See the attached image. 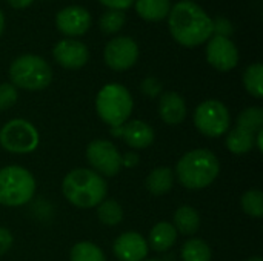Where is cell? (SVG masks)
<instances>
[{
  "mask_svg": "<svg viewBox=\"0 0 263 261\" xmlns=\"http://www.w3.org/2000/svg\"><path fill=\"white\" fill-rule=\"evenodd\" d=\"M62 192L71 205L82 209H89L103 202L108 186L103 177L92 169L79 168L66 174L62 183Z\"/></svg>",
  "mask_w": 263,
  "mask_h": 261,
  "instance_id": "7a4b0ae2",
  "label": "cell"
},
{
  "mask_svg": "<svg viewBox=\"0 0 263 261\" xmlns=\"http://www.w3.org/2000/svg\"><path fill=\"white\" fill-rule=\"evenodd\" d=\"M114 255L120 261H145L148 242L137 232H125L114 242Z\"/></svg>",
  "mask_w": 263,
  "mask_h": 261,
  "instance_id": "9a60e30c",
  "label": "cell"
},
{
  "mask_svg": "<svg viewBox=\"0 0 263 261\" xmlns=\"http://www.w3.org/2000/svg\"><path fill=\"white\" fill-rule=\"evenodd\" d=\"M140 89L142 92L149 97V98H156L159 95H162V91H163V85L162 82L157 78V77H146L142 85H140Z\"/></svg>",
  "mask_w": 263,
  "mask_h": 261,
  "instance_id": "f546056e",
  "label": "cell"
},
{
  "mask_svg": "<svg viewBox=\"0 0 263 261\" xmlns=\"http://www.w3.org/2000/svg\"><path fill=\"white\" fill-rule=\"evenodd\" d=\"M86 160L99 175L114 177L122 169V155L108 140H94L86 148Z\"/></svg>",
  "mask_w": 263,
  "mask_h": 261,
  "instance_id": "9c48e42d",
  "label": "cell"
},
{
  "mask_svg": "<svg viewBox=\"0 0 263 261\" xmlns=\"http://www.w3.org/2000/svg\"><path fill=\"white\" fill-rule=\"evenodd\" d=\"M3 31H5V14H3L2 9H0V37H2Z\"/></svg>",
  "mask_w": 263,
  "mask_h": 261,
  "instance_id": "8d00e7d4",
  "label": "cell"
},
{
  "mask_svg": "<svg viewBox=\"0 0 263 261\" xmlns=\"http://www.w3.org/2000/svg\"><path fill=\"white\" fill-rule=\"evenodd\" d=\"M242 209L247 215L260 218L263 215V194L259 189H250L242 195Z\"/></svg>",
  "mask_w": 263,
  "mask_h": 261,
  "instance_id": "83f0119b",
  "label": "cell"
},
{
  "mask_svg": "<svg viewBox=\"0 0 263 261\" xmlns=\"http://www.w3.org/2000/svg\"><path fill=\"white\" fill-rule=\"evenodd\" d=\"M243 86L256 98L263 97V65L253 63L243 72Z\"/></svg>",
  "mask_w": 263,
  "mask_h": 261,
  "instance_id": "7402d4cb",
  "label": "cell"
},
{
  "mask_svg": "<svg viewBox=\"0 0 263 261\" xmlns=\"http://www.w3.org/2000/svg\"><path fill=\"white\" fill-rule=\"evenodd\" d=\"M133 106L134 102L131 92L120 83L105 85L96 97V111L111 128H117L128 122Z\"/></svg>",
  "mask_w": 263,
  "mask_h": 261,
  "instance_id": "5b68a950",
  "label": "cell"
},
{
  "mask_svg": "<svg viewBox=\"0 0 263 261\" xmlns=\"http://www.w3.org/2000/svg\"><path fill=\"white\" fill-rule=\"evenodd\" d=\"M9 78L15 88L25 91H40L52 82V69L49 63L35 54H23L12 60L9 66Z\"/></svg>",
  "mask_w": 263,
  "mask_h": 261,
  "instance_id": "277c9868",
  "label": "cell"
},
{
  "mask_svg": "<svg viewBox=\"0 0 263 261\" xmlns=\"http://www.w3.org/2000/svg\"><path fill=\"white\" fill-rule=\"evenodd\" d=\"M17 98H18V92L12 83H0V111L14 106Z\"/></svg>",
  "mask_w": 263,
  "mask_h": 261,
  "instance_id": "f1b7e54d",
  "label": "cell"
},
{
  "mask_svg": "<svg viewBox=\"0 0 263 261\" xmlns=\"http://www.w3.org/2000/svg\"><path fill=\"white\" fill-rule=\"evenodd\" d=\"M139 162H140V158H139L137 152L129 151L125 155H122V166H125V168H136L139 165Z\"/></svg>",
  "mask_w": 263,
  "mask_h": 261,
  "instance_id": "836d02e7",
  "label": "cell"
},
{
  "mask_svg": "<svg viewBox=\"0 0 263 261\" xmlns=\"http://www.w3.org/2000/svg\"><path fill=\"white\" fill-rule=\"evenodd\" d=\"M254 146H257V149H259V152H262V151H263V129H262V131H259V132L256 134V140H254Z\"/></svg>",
  "mask_w": 263,
  "mask_h": 261,
  "instance_id": "d590c367",
  "label": "cell"
},
{
  "mask_svg": "<svg viewBox=\"0 0 263 261\" xmlns=\"http://www.w3.org/2000/svg\"><path fill=\"white\" fill-rule=\"evenodd\" d=\"M125 22H126V15L123 11L106 9L99 18V26L103 34L112 35L125 26Z\"/></svg>",
  "mask_w": 263,
  "mask_h": 261,
  "instance_id": "484cf974",
  "label": "cell"
},
{
  "mask_svg": "<svg viewBox=\"0 0 263 261\" xmlns=\"http://www.w3.org/2000/svg\"><path fill=\"white\" fill-rule=\"evenodd\" d=\"M35 192L32 174L22 166L0 169V205L15 208L26 205Z\"/></svg>",
  "mask_w": 263,
  "mask_h": 261,
  "instance_id": "8992f818",
  "label": "cell"
},
{
  "mask_svg": "<svg viewBox=\"0 0 263 261\" xmlns=\"http://www.w3.org/2000/svg\"><path fill=\"white\" fill-rule=\"evenodd\" d=\"M173 226L183 235H194L200 228V215L193 206H180L173 217Z\"/></svg>",
  "mask_w": 263,
  "mask_h": 261,
  "instance_id": "ffe728a7",
  "label": "cell"
},
{
  "mask_svg": "<svg viewBox=\"0 0 263 261\" xmlns=\"http://www.w3.org/2000/svg\"><path fill=\"white\" fill-rule=\"evenodd\" d=\"M111 135L120 137L133 149H145L154 142V129L142 120H131L117 128H111Z\"/></svg>",
  "mask_w": 263,
  "mask_h": 261,
  "instance_id": "5bb4252c",
  "label": "cell"
},
{
  "mask_svg": "<svg viewBox=\"0 0 263 261\" xmlns=\"http://www.w3.org/2000/svg\"><path fill=\"white\" fill-rule=\"evenodd\" d=\"M191 2H194V0H191Z\"/></svg>",
  "mask_w": 263,
  "mask_h": 261,
  "instance_id": "ab89813d",
  "label": "cell"
},
{
  "mask_svg": "<svg viewBox=\"0 0 263 261\" xmlns=\"http://www.w3.org/2000/svg\"><path fill=\"white\" fill-rule=\"evenodd\" d=\"M237 126L245 128L254 134L263 129V109L260 106H251L240 112L237 117Z\"/></svg>",
  "mask_w": 263,
  "mask_h": 261,
  "instance_id": "4316f807",
  "label": "cell"
},
{
  "mask_svg": "<svg viewBox=\"0 0 263 261\" xmlns=\"http://www.w3.org/2000/svg\"><path fill=\"white\" fill-rule=\"evenodd\" d=\"M103 6L108 9H116V11H126L128 8L133 6L134 0H99Z\"/></svg>",
  "mask_w": 263,
  "mask_h": 261,
  "instance_id": "1f68e13d",
  "label": "cell"
},
{
  "mask_svg": "<svg viewBox=\"0 0 263 261\" xmlns=\"http://www.w3.org/2000/svg\"><path fill=\"white\" fill-rule=\"evenodd\" d=\"M91 12L80 5H69L62 8L55 15V26L66 38L82 37L91 28Z\"/></svg>",
  "mask_w": 263,
  "mask_h": 261,
  "instance_id": "8fae6325",
  "label": "cell"
},
{
  "mask_svg": "<svg viewBox=\"0 0 263 261\" xmlns=\"http://www.w3.org/2000/svg\"><path fill=\"white\" fill-rule=\"evenodd\" d=\"M103 58L112 71H128L139 58V45L128 35H117L106 43Z\"/></svg>",
  "mask_w": 263,
  "mask_h": 261,
  "instance_id": "30bf717a",
  "label": "cell"
},
{
  "mask_svg": "<svg viewBox=\"0 0 263 261\" xmlns=\"http://www.w3.org/2000/svg\"><path fill=\"white\" fill-rule=\"evenodd\" d=\"M146 261H160V260H146Z\"/></svg>",
  "mask_w": 263,
  "mask_h": 261,
  "instance_id": "f35d334b",
  "label": "cell"
},
{
  "mask_svg": "<svg viewBox=\"0 0 263 261\" xmlns=\"http://www.w3.org/2000/svg\"><path fill=\"white\" fill-rule=\"evenodd\" d=\"M254 140H256L254 132L245 128L236 126L227 135V148L230 149V152L236 155H243L254 148Z\"/></svg>",
  "mask_w": 263,
  "mask_h": 261,
  "instance_id": "44dd1931",
  "label": "cell"
},
{
  "mask_svg": "<svg viewBox=\"0 0 263 261\" xmlns=\"http://www.w3.org/2000/svg\"><path fill=\"white\" fill-rule=\"evenodd\" d=\"M177 240V231L173 223L160 222L149 232V246L157 252H166L174 246Z\"/></svg>",
  "mask_w": 263,
  "mask_h": 261,
  "instance_id": "ac0fdd59",
  "label": "cell"
},
{
  "mask_svg": "<svg viewBox=\"0 0 263 261\" xmlns=\"http://www.w3.org/2000/svg\"><path fill=\"white\" fill-rule=\"evenodd\" d=\"M12 234L6 228H0V255L6 254L12 246Z\"/></svg>",
  "mask_w": 263,
  "mask_h": 261,
  "instance_id": "d6a6232c",
  "label": "cell"
},
{
  "mask_svg": "<svg viewBox=\"0 0 263 261\" xmlns=\"http://www.w3.org/2000/svg\"><path fill=\"white\" fill-rule=\"evenodd\" d=\"M174 185V172L170 168H156L146 177L145 186L153 195H165Z\"/></svg>",
  "mask_w": 263,
  "mask_h": 261,
  "instance_id": "d6986e66",
  "label": "cell"
},
{
  "mask_svg": "<svg viewBox=\"0 0 263 261\" xmlns=\"http://www.w3.org/2000/svg\"><path fill=\"white\" fill-rule=\"evenodd\" d=\"M166 18L173 38L185 48H197L213 35V18L196 2H177Z\"/></svg>",
  "mask_w": 263,
  "mask_h": 261,
  "instance_id": "6da1fadb",
  "label": "cell"
},
{
  "mask_svg": "<svg viewBox=\"0 0 263 261\" xmlns=\"http://www.w3.org/2000/svg\"><path fill=\"white\" fill-rule=\"evenodd\" d=\"M220 172L219 158L210 149H193L186 152L176 165V174L186 189L208 188Z\"/></svg>",
  "mask_w": 263,
  "mask_h": 261,
  "instance_id": "3957f363",
  "label": "cell"
},
{
  "mask_svg": "<svg viewBox=\"0 0 263 261\" xmlns=\"http://www.w3.org/2000/svg\"><path fill=\"white\" fill-rule=\"evenodd\" d=\"M182 261H211V249L200 238H190L182 248Z\"/></svg>",
  "mask_w": 263,
  "mask_h": 261,
  "instance_id": "603a6c76",
  "label": "cell"
},
{
  "mask_svg": "<svg viewBox=\"0 0 263 261\" xmlns=\"http://www.w3.org/2000/svg\"><path fill=\"white\" fill-rule=\"evenodd\" d=\"M206 60L214 69L228 72L239 63V49L230 37L211 35L206 42Z\"/></svg>",
  "mask_w": 263,
  "mask_h": 261,
  "instance_id": "7c38bea8",
  "label": "cell"
},
{
  "mask_svg": "<svg viewBox=\"0 0 263 261\" xmlns=\"http://www.w3.org/2000/svg\"><path fill=\"white\" fill-rule=\"evenodd\" d=\"M97 217L106 226H117L123 220V209L114 200H103L97 208Z\"/></svg>",
  "mask_w": 263,
  "mask_h": 261,
  "instance_id": "d4e9b609",
  "label": "cell"
},
{
  "mask_svg": "<svg viewBox=\"0 0 263 261\" xmlns=\"http://www.w3.org/2000/svg\"><path fill=\"white\" fill-rule=\"evenodd\" d=\"M234 32V26L230 18L227 17H216L213 18V35H222V37H230Z\"/></svg>",
  "mask_w": 263,
  "mask_h": 261,
  "instance_id": "4dcf8cb0",
  "label": "cell"
},
{
  "mask_svg": "<svg viewBox=\"0 0 263 261\" xmlns=\"http://www.w3.org/2000/svg\"><path fill=\"white\" fill-rule=\"evenodd\" d=\"M71 261H106L102 249L91 242L76 243L69 254Z\"/></svg>",
  "mask_w": 263,
  "mask_h": 261,
  "instance_id": "cb8c5ba5",
  "label": "cell"
},
{
  "mask_svg": "<svg viewBox=\"0 0 263 261\" xmlns=\"http://www.w3.org/2000/svg\"><path fill=\"white\" fill-rule=\"evenodd\" d=\"M32 2H34V0H8V3H9L12 8H15V9H25V8H28Z\"/></svg>",
  "mask_w": 263,
  "mask_h": 261,
  "instance_id": "e575fe53",
  "label": "cell"
},
{
  "mask_svg": "<svg viewBox=\"0 0 263 261\" xmlns=\"http://www.w3.org/2000/svg\"><path fill=\"white\" fill-rule=\"evenodd\" d=\"M40 143L39 131L25 118L9 120L0 129V146L12 154H29Z\"/></svg>",
  "mask_w": 263,
  "mask_h": 261,
  "instance_id": "52a82bcc",
  "label": "cell"
},
{
  "mask_svg": "<svg viewBox=\"0 0 263 261\" xmlns=\"http://www.w3.org/2000/svg\"><path fill=\"white\" fill-rule=\"evenodd\" d=\"M247 261H263L262 257H251V258H248Z\"/></svg>",
  "mask_w": 263,
  "mask_h": 261,
  "instance_id": "74e56055",
  "label": "cell"
},
{
  "mask_svg": "<svg viewBox=\"0 0 263 261\" xmlns=\"http://www.w3.org/2000/svg\"><path fill=\"white\" fill-rule=\"evenodd\" d=\"M134 9L145 22H162L171 11V0H134Z\"/></svg>",
  "mask_w": 263,
  "mask_h": 261,
  "instance_id": "e0dca14e",
  "label": "cell"
},
{
  "mask_svg": "<svg viewBox=\"0 0 263 261\" xmlns=\"http://www.w3.org/2000/svg\"><path fill=\"white\" fill-rule=\"evenodd\" d=\"M230 123V111L220 100H205L194 111V125L206 137L216 138L225 135Z\"/></svg>",
  "mask_w": 263,
  "mask_h": 261,
  "instance_id": "ba28073f",
  "label": "cell"
},
{
  "mask_svg": "<svg viewBox=\"0 0 263 261\" xmlns=\"http://www.w3.org/2000/svg\"><path fill=\"white\" fill-rule=\"evenodd\" d=\"M54 60L66 69H80L88 63L89 51L77 38H62L52 48Z\"/></svg>",
  "mask_w": 263,
  "mask_h": 261,
  "instance_id": "4fadbf2b",
  "label": "cell"
},
{
  "mask_svg": "<svg viewBox=\"0 0 263 261\" xmlns=\"http://www.w3.org/2000/svg\"><path fill=\"white\" fill-rule=\"evenodd\" d=\"M159 115L166 125H180L186 117V103L183 97L174 91L162 92L159 100Z\"/></svg>",
  "mask_w": 263,
  "mask_h": 261,
  "instance_id": "2e32d148",
  "label": "cell"
}]
</instances>
